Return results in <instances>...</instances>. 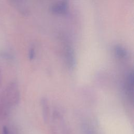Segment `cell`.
<instances>
[{
  "label": "cell",
  "instance_id": "6da1fadb",
  "mask_svg": "<svg viewBox=\"0 0 134 134\" xmlns=\"http://www.w3.org/2000/svg\"><path fill=\"white\" fill-rule=\"evenodd\" d=\"M0 96L8 106L16 104L19 99V91L18 85L14 82H10L0 93Z\"/></svg>",
  "mask_w": 134,
  "mask_h": 134
},
{
  "label": "cell",
  "instance_id": "7a4b0ae2",
  "mask_svg": "<svg viewBox=\"0 0 134 134\" xmlns=\"http://www.w3.org/2000/svg\"><path fill=\"white\" fill-rule=\"evenodd\" d=\"M9 3L20 13L24 15H28L29 12L28 6L26 2L19 0H10L9 1Z\"/></svg>",
  "mask_w": 134,
  "mask_h": 134
},
{
  "label": "cell",
  "instance_id": "3957f363",
  "mask_svg": "<svg viewBox=\"0 0 134 134\" xmlns=\"http://www.w3.org/2000/svg\"><path fill=\"white\" fill-rule=\"evenodd\" d=\"M68 4L66 1H59L54 3L50 7V10L55 14H63L67 12Z\"/></svg>",
  "mask_w": 134,
  "mask_h": 134
},
{
  "label": "cell",
  "instance_id": "277c9868",
  "mask_svg": "<svg viewBox=\"0 0 134 134\" xmlns=\"http://www.w3.org/2000/svg\"><path fill=\"white\" fill-rule=\"evenodd\" d=\"M126 92L129 98L133 100V73L131 71L128 75L126 82Z\"/></svg>",
  "mask_w": 134,
  "mask_h": 134
},
{
  "label": "cell",
  "instance_id": "5b68a950",
  "mask_svg": "<svg viewBox=\"0 0 134 134\" xmlns=\"http://www.w3.org/2000/svg\"><path fill=\"white\" fill-rule=\"evenodd\" d=\"M66 57L70 66H73L74 64V53L71 48L67 49L66 52Z\"/></svg>",
  "mask_w": 134,
  "mask_h": 134
},
{
  "label": "cell",
  "instance_id": "8992f818",
  "mask_svg": "<svg viewBox=\"0 0 134 134\" xmlns=\"http://www.w3.org/2000/svg\"><path fill=\"white\" fill-rule=\"evenodd\" d=\"M114 50L116 55L119 58H125L127 55L126 49L120 46H116L115 47Z\"/></svg>",
  "mask_w": 134,
  "mask_h": 134
},
{
  "label": "cell",
  "instance_id": "52a82bcc",
  "mask_svg": "<svg viewBox=\"0 0 134 134\" xmlns=\"http://www.w3.org/2000/svg\"><path fill=\"white\" fill-rule=\"evenodd\" d=\"M35 55V50L34 48H30L29 50V52H28V58L30 60H32L34 58Z\"/></svg>",
  "mask_w": 134,
  "mask_h": 134
},
{
  "label": "cell",
  "instance_id": "ba28073f",
  "mask_svg": "<svg viewBox=\"0 0 134 134\" xmlns=\"http://www.w3.org/2000/svg\"><path fill=\"white\" fill-rule=\"evenodd\" d=\"M4 134H8V131L6 127H4Z\"/></svg>",
  "mask_w": 134,
  "mask_h": 134
},
{
  "label": "cell",
  "instance_id": "9c48e42d",
  "mask_svg": "<svg viewBox=\"0 0 134 134\" xmlns=\"http://www.w3.org/2000/svg\"><path fill=\"white\" fill-rule=\"evenodd\" d=\"M1 83V71H0V85Z\"/></svg>",
  "mask_w": 134,
  "mask_h": 134
}]
</instances>
